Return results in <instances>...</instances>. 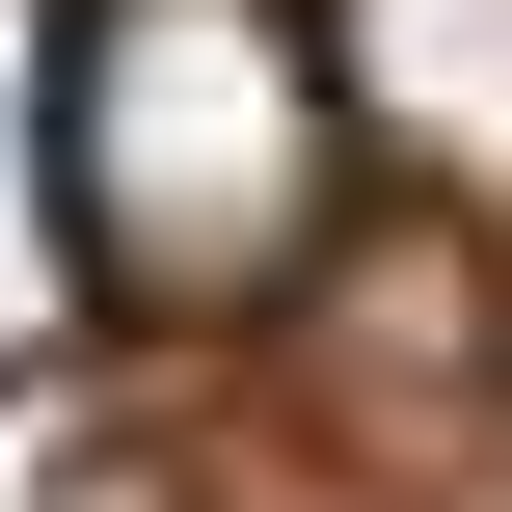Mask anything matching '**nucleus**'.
Returning <instances> with one entry per match:
<instances>
[{
    "label": "nucleus",
    "instance_id": "obj_1",
    "mask_svg": "<svg viewBox=\"0 0 512 512\" xmlns=\"http://www.w3.org/2000/svg\"><path fill=\"white\" fill-rule=\"evenodd\" d=\"M54 162H81V297H162V324L297 297L351 189L324 0H54Z\"/></svg>",
    "mask_w": 512,
    "mask_h": 512
},
{
    "label": "nucleus",
    "instance_id": "obj_2",
    "mask_svg": "<svg viewBox=\"0 0 512 512\" xmlns=\"http://www.w3.org/2000/svg\"><path fill=\"white\" fill-rule=\"evenodd\" d=\"M324 81H351V135L459 162L512 216V0H324Z\"/></svg>",
    "mask_w": 512,
    "mask_h": 512
},
{
    "label": "nucleus",
    "instance_id": "obj_3",
    "mask_svg": "<svg viewBox=\"0 0 512 512\" xmlns=\"http://www.w3.org/2000/svg\"><path fill=\"white\" fill-rule=\"evenodd\" d=\"M81 324V162H54V0H0V378Z\"/></svg>",
    "mask_w": 512,
    "mask_h": 512
}]
</instances>
